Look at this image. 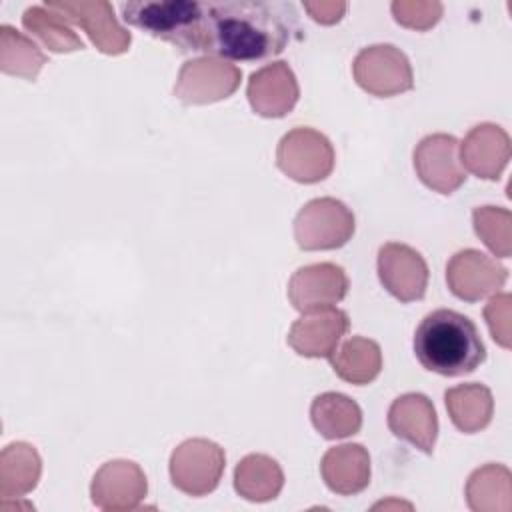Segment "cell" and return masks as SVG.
<instances>
[{
	"instance_id": "obj_1",
	"label": "cell",
	"mask_w": 512,
	"mask_h": 512,
	"mask_svg": "<svg viewBox=\"0 0 512 512\" xmlns=\"http://www.w3.org/2000/svg\"><path fill=\"white\" fill-rule=\"evenodd\" d=\"M204 52L258 62L278 56L298 26L294 4L280 0H206Z\"/></svg>"
},
{
	"instance_id": "obj_2",
	"label": "cell",
	"mask_w": 512,
	"mask_h": 512,
	"mask_svg": "<svg viewBox=\"0 0 512 512\" xmlns=\"http://www.w3.org/2000/svg\"><path fill=\"white\" fill-rule=\"evenodd\" d=\"M414 354L422 368L430 372L464 376L486 360V346L468 316L450 308H438L418 324Z\"/></svg>"
},
{
	"instance_id": "obj_3",
	"label": "cell",
	"mask_w": 512,
	"mask_h": 512,
	"mask_svg": "<svg viewBox=\"0 0 512 512\" xmlns=\"http://www.w3.org/2000/svg\"><path fill=\"white\" fill-rule=\"evenodd\" d=\"M126 24L160 38L182 54L204 52V6L194 0L122 2Z\"/></svg>"
},
{
	"instance_id": "obj_4",
	"label": "cell",
	"mask_w": 512,
	"mask_h": 512,
	"mask_svg": "<svg viewBox=\"0 0 512 512\" xmlns=\"http://www.w3.org/2000/svg\"><path fill=\"white\" fill-rule=\"evenodd\" d=\"M352 210L330 196L306 202L294 218V240L302 250H336L354 234Z\"/></svg>"
},
{
	"instance_id": "obj_5",
	"label": "cell",
	"mask_w": 512,
	"mask_h": 512,
	"mask_svg": "<svg viewBox=\"0 0 512 512\" xmlns=\"http://www.w3.org/2000/svg\"><path fill=\"white\" fill-rule=\"evenodd\" d=\"M276 164L288 178L314 184L330 176L334 168V148L322 132L298 126L280 138Z\"/></svg>"
},
{
	"instance_id": "obj_6",
	"label": "cell",
	"mask_w": 512,
	"mask_h": 512,
	"mask_svg": "<svg viewBox=\"0 0 512 512\" xmlns=\"http://www.w3.org/2000/svg\"><path fill=\"white\" fill-rule=\"evenodd\" d=\"M224 450L206 438H190L178 444L170 456L172 484L188 496H206L224 474Z\"/></svg>"
},
{
	"instance_id": "obj_7",
	"label": "cell",
	"mask_w": 512,
	"mask_h": 512,
	"mask_svg": "<svg viewBox=\"0 0 512 512\" xmlns=\"http://www.w3.org/2000/svg\"><path fill=\"white\" fill-rule=\"evenodd\" d=\"M352 74L362 90L378 98L404 94L414 86L410 60L392 44L362 48L354 58Z\"/></svg>"
},
{
	"instance_id": "obj_8",
	"label": "cell",
	"mask_w": 512,
	"mask_h": 512,
	"mask_svg": "<svg viewBox=\"0 0 512 512\" xmlns=\"http://www.w3.org/2000/svg\"><path fill=\"white\" fill-rule=\"evenodd\" d=\"M240 80V68L228 60L214 56L192 58L184 62L178 72L174 96L182 104H212L232 96L238 90Z\"/></svg>"
},
{
	"instance_id": "obj_9",
	"label": "cell",
	"mask_w": 512,
	"mask_h": 512,
	"mask_svg": "<svg viewBox=\"0 0 512 512\" xmlns=\"http://www.w3.org/2000/svg\"><path fill=\"white\" fill-rule=\"evenodd\" d=\"M414 170L424 186L440 194L456 192L466 170L460 162V142L450 134H430L414 148Z\"/></svg>"
},
{
	"instance_id": "obj_10",
	"label": "cell",
	"mask_w": 512,
	"mask_h": 512,
	"mask_svg": "<svg viewBox=\"0 0 512 512\" xmlns=\"http://www.w3.org/2000/svg\"><path fill=\"white\" fill-rule=\"evenodd\" d=\"M508 280V270L480 250L456 252L446 266L450 292L464 302H478L498 292Z\"/></svg>"
},
{
	"instance_id": "obj_11",
	"label": "cell",
	"mask_w": 512,
	"mask_h": 512,
	"mask_svg": "<svg viewBox=\"0 0 512 512\" xmlns=\"http://www.w3.org/2000/svg\"><path fill=\"white\" fill-rule=\"evenodd\" d=\"M428 264L418 250L400 242H386L378 250V278L400 302L424 298L428 288Z\"/></svg>"
},
{
	"instance_id": "obj_12",
	"label": "cell",
	"mask_w": 512,
	"mask_h": 512,
	"mask_svg": "<svg viewBox=\"0 0 512 512\" xmlns=\"http://www.w3.org/2000/svg\"><path fill=\"white\" fill-rule=\"evenodd\" d=\"M348 276L342 266L332 262L308 264L298 268L288 282V300L298 312L330 308L348 294Z\"/></svg>"
},
{
	"instance_id": "obj_13",
	"label": "cell",
	"mask_w": 512,
	"mask_h": 512,
	"mask_svg": "<svg viewBox=\"0 0 512 512\" xmlns=\"http://www.w3.org/2000/svg\"><path fill=\"white\" fill-rule=\"evenodd\" d=\"M46 8L54 10L66 22L84 28L94 46L104 54H122L130 48V32H126L114 18L112 4L104 0L96 2H46Z\"/></svg>"
},
{
	"instance_id": "obj_14",
	"label": "cell",
	"mask_w": 512,
	"mask_h": 512,
	"mask_svg": "<svg viewBox=\"0 0 512 512\" xmlns=\"http://www.w3.org/2000/svg\"><path fill=\"white\" fill-rule=\"evenodd\" d=\"M144 470L132 460H110L100 466L90 484V496L100 510H134L146 496Z\"/></svg>"
},
{
	"instance_id": "obj_15",
	"label": "cell",
	"mask_w": 512,
	"mask_h": 512,
	"mask_svg": "<svg viewBox=\"0 0 512 512\" xmlns=\"http://www.w3.org/2000/svg\"><path fill=\"white\" fill-rule=\"evenodd\" d=\"M350 320L344 310L334 306L304 312L288 332L292 350L306 358H330L342 336L348 332Z\"/></svg>"
},
{
	"instance_id": "obj_16",
	"label": "cell",
	"mask_w": 512,
	"mask_h": 512,
	"mask_svg": "<svg viewBox=\"0 0 512 512\" xmlns=\"http://www.w3.org/2000/svg\"><path fill=\"white\" fill-rule=\"evenodd\" d=\"M246 96L256 114L282 118L296 106L300 88L286 62H272L250 74Z\"/></svg>"
},
{
	"instance_id": "obj_17",
	"label": "cell",
	"mask_w": 512,
	"mask_h": 512,
	"mask_svg": "<svg viewBox=\"0 0 512 512\" xmlns=\"http://www.w3.org/2000/svg\"><path fill=\"white\" fill-rule=\"evenodd\" d=\"M388 428L396 438L432 454L438 436V418L432 400L420 392L398 396L388 410Z\"/></svg>"
},
{
	"instance_id": "obj_18",
	"label": "cell",
	"mask_w": 512,
	"mask_h": 512,
	"mask_svg": "<svg viewBox=\"0 0 512 512\" xmlns=\"http://www.w3.org/2000/svg\"><path fill=\"white\" fill-rule=\"evenodd\" d=\"M510 160V136L496 124L474 126L460 144V162L474 176L496 180Z\"/></svg>"
},
{
	"instance_id": "obj_19",
	"label": "cell",
	"mask_w": 512,
	"mask_h": 512,
	"mask_svg": "<svg viewBox=\"0 0 512 512\" xmlns=\"http://www.w3.org/2000/svg\"><path fill=\"white\" fill-rule=\"evenodd\" d=\"M324 484L340 494L352 496L370 484V454L362 444H340L328 448L320 460Z\"/></svg>"
},
{
	"instance_id": "obj_20",
	"label": "cell",
	"mask_w": 512,
	"mask_h": 512,
	"mask_svg": "<svg viewBox=\"0 0 512 512\" xmlns=\"http://www.w3.org/2000/svg\"><path fill=\"white\" fill-rule=\"evenodd\" d=\"M444 402L452 424L464 432L474 434L484 430L494 414V398L484 384H458L444 392Z\"/></svg>"
},
{
	"instance_id": "obj_21",
	"label": "cell",
	"mask_w": 512,
	"mask_h": 512,
	"mask_svg": "<svg viewBox=\"0 0 512 512\" xmlns=\"http://www.w3.org/2000/svg\"><path fill=\"white\" fill-rule=\"evenodd\" d=\"M328 360L338 378L356 386L370 384L382 370V350L378 342L364 336L348 338L336 346Z\"/></svg>"
},
{
	"instance_id": "obj_22",
	"label": "cell",
	"mask_w": 512,
	"mask_h": 512,
	"mask_svg": "<svg viewBox=\"0 0 512 512\" xmlns=\"http://www.w3.org/2000/svg\"><path fill=\"white\" fill-rule=\"evenodd\" d=\"M310 420L314 428L328 440L352 436L362 426L360 406L340 392H324L310 404Z\"/></svg>"
},
{
	"instance_id": "obj_23",
	"label": "cell",
	"mask_w": 512,
	"mask_h": 512,
	"mask_svg": "<svg viewBox=\"0 0 512 512\" xmlns=\"http://www.w3.org/2000/svg\"><path fill=\"white\" fill-rule=\"evenodd\" d=\"M42 472V460L34 446L12 442L0 454V496L18 498L36 488Z\"/></svg>"
},
{
	"instance_id": "obj_24",
	"label": "cell",
	"mask_w": 512,
	"mask_h": 512,
	"mask_svg": "<svg viewBox=\"0 0 512 512\" xmlns=\"http://www.w3.org/2000/svg\"><path fill=\"white\" fill-rule=\"evenodd\" d=\"M284 486L280 464L266 454L244 456L234 470L236 492L250 502L274 500Z\"/></svg>"
},
{
	"instance_id": "obj_25",
	"label": "cell",
	"mask_w": 512,
	"mask_h": 512,
	"mask_svg": "<svg viewBox=\"0 0 512 512\" xmlns=\"http://www.w3.org/2000/svg\"><path fill=\"white\" fill-rule=\"evenodd\" d=\"M466 500L474 512H508L512 508V476L502 464L474 470L466 482Z\"/></svg>"
},
{
	"instance_id": "obj_26",
	"label": "cell",
	"mask_w": 512,
	"mask_h": 512,
	"mask_svg": "<svg viewBox=\"0 0 512 512\" xmlns=\"http://www.w3.org/2000/svg\"><path fill=\"white\" fill-rule=\"evenodd\" d=\"M46 64V54L22 32L2 24L0 26V68L4 74L34 80Z\"/></svg>"
},
{
	"instance_id": "obj_27",
	"label": "cell",
	"mask_w": 512,
	"mask_h": 512,
	"mask_svg": "<svg viewBox=\"0 0 512 512\" xmlns=\"http://www.w3.org/2000/svg\"><path fill=\"white\" fill-rule=\"evenodd\" d=\"M22 26L36 36L52 52H74L84 50L80 36L66 24L62 16L46 6H32L22 14Z\"/></svg>"
},
{
	"instance_id": "obj_28",
	"label": "cell",
	"mask_w": 512,
	"mask_h": 512,
	"mask_svg": "<svg viewBox=\"0 0 512 512\" xmlns=\"http://www.w3.org/2000/svg\"><path fill=\"white\" fill-rule=\"evenodd\" d=\"M478 238L494 256L508 258L512 254V214L500 206H482L472 212Z\"/></svg>"
},
{
	"instance_id": "obj_29",
	"label": "cell",
	"mask_w": 512,
	"mask_h": 512,
	"mask_svg": "<svg viewBox=\"0 0 512 512\" xmlns=\"http://www.w3.org/2000/svg\"><path fill=\"white\" fill-rule=\"evenodd\" d=\"M390 10L398 24L412 30L432 28L444 12L440 2H404V0L392 2Z\"/></svg>"
},
{
	"instance_id": "obj_30",
	"label": "cell",
	"mask_w": 512,
	"mask_h": 512,
	"mask_svg": "<svg viewBox=\"0 0 512 512\" xmlns=\"http://www.w3.org/2000/svg\"><path fill=\"white\" fill-rule=\"evenodd\" d=\"M510 314H512V298L506 292L492 296L484 308V318L490 328V334L502 348L512 346Z\"/></svg>"
},
{
	"instance_id": "obj_31",
	"label": "cell",
	"mask_w": 512,
	"mask_h": 512,
	"mask_svg": "<svg viewBox=\"0 0 512 512\" xmlns=\"http://www.w3.org/2000/svg\"><path fill=\"white\" fill-rule=\"evenodd\" d=\"M304 10L320 24H336L344 12V2H304Z\"/></svg>"
}]
</instances>
